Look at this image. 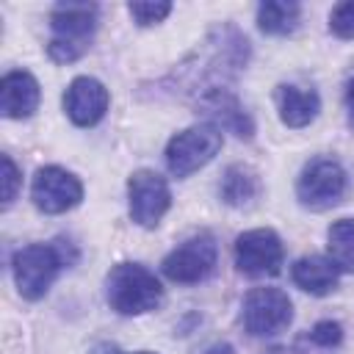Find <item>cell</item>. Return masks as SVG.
<instances>
[{"label":"cell","instance_id":"1","mask_svg":"<svg viewBox=\"0 0 354 354\" xmlns=\"http://www.w3.org/2000/svg\"><path fill=\"white\" fill-rule=\"evenodd\" d=\"M75 260H77V252L64 238L53 243H28L17 249L11 257V274L19 296L28 301L41 299L55 282V277L61 274V268L72 266Z\"/></svg>","mask_w":354,"mask_h":354},{"label":"cell","instance_id":"2","mask_svg":"<svg viewBox=\"0 0 354 354\" xmlns=\"http://www.w3.org/2000/svg\"><path fill=\"white\" fill-rule=\"evenodd\" d=\"M50 44L47 55L55 64H72L83 58L91 47L97 30V6L94 3H58L50 11Z\"/></svg>","mask_w":354,"mask_h":354},{"label":"cell","instance_id":"3","mask_svg":"<svg viewBox=\"0 0 354 354\" xmlns=\"http://www.w3.org/2000/svg\"><path fill=\"white\" fill-rule=\"evenodd\" d=\"M105 299L119 315H144L163 301V288L147 266L119 263L105 277Z\"/></svg>","mask_w":354,"mask_h":354},{"label":"cell","instance_id":"4","mask_svg":"<svg viewBox=\"0 0 354 354\" xmlns=\"http://www.w3.org/2000/svg\"><path fill=\"white\" fill-rule=\"evenodd\" d=\"M221 144H224V136L216 124L210 122L191 124L177 136H171V141L166 144V166L177 180H183L199 171L205 163H210L218 155Z\"/></svg>","mask_w":354,"mask_h":354},{"label":"cell","instance_id":"5","mask_svg":"<svg viewBox=\"0 0 354 354\" xmlns=\"http://www.w3.org/2000/svg\"><path fill=\"white\" fill-rule=\"evenodd\" d=\"M346 185H348L346 169L335 158H315L301 169L299 183H296V196L301 207L321 213V210L335 207L343 199Z\"/></svg>","mask_w":354,"mask_h":354},{"label":"cell","instance_id":"6","mask_svg":"<svg viewBox=\"0 0 354 354\" xmlns=\"http://www.w3.org/2000/svg\"><path fill=\"white\" fill-rule=\"evenodd\" d=\"M216 263H218V246H216L213 235L199 232V235H191L188 241H183L180 246H174L163 257L160 268L171 282L194 285V282L207 279L216 271Z\"/></svg>","mask_w":354,"mask_h":354},{"label":"cell","instance_id":"7","mask_svg":"<svg viewBox=\"0 0 354 354\" xmlns=\"http://www.w3.org/2000/svg\"><path fill=\"white\" fill-rule=\"evenodd\" d=\"M243 329L254 337L277 335L293 321V301L282 288H252L241 307Z\"/></svg>","mask_w":354,"mask_h":354},{"label":"cell","instance_id":"8","mask_svg":"<svg viewBox=\"0 0 354 354\" xmlns=\"http://www.w3.org/2000/svg\"><path fill=\"white\" fill-rule=\"evenodd\" d=\"M127 205H130V218L138 227H158L166 210L171 207V191L169 183L152 171V169H138L127 180Z\"/></svg>","mask_w":354,"mask_h":354},{"label":"cell","instance_id":"9","mask_svg":"<svg viewBox=\"0 0 354 354\" xmlns=\"http://www.w3.org/2000/svg\"><path fill=\"white\" fill-rule=\"evenodd\" d=\"M285 260V246L279 235L268 227L246 230L235 238V266L246 277H274Z\"/></svg>","mask_w":354,"mask_h":354},{"label":"cell","instance_id":"10","mask_svg":"<svg viewBox=\"0 0 354 354\" xmlns=\"http://www.w3.org/2000/svg\"><path fill=\"white\" fill-rule=\"evenodd\" d=\"M30 199L41 213L58 216L80 205L83 183L61 166H41L30 183Z\"/></svg>","mask_w":354,"mask_h":354},{"label":"cell","instance_id":"11","mask_svg":"<svg viewBox=\"0 0 354 354\" xmlns=\"http://www.w3.org/2000/svg\"><path fill=\"white\" fill-rule=\"evenodd\" d=\"M108 105H111L108 88L88 75L75 77L64 91V111L77 127H94L97 122H102V116L108 113Z\"/></svg>","mask_w":354,"mask_h":354},{"label":"cell","instance_id":"12","mask_svg":"<svg viewBox=\"0 0 354 354\" xmlns=\"http://www.w3.org/2000/svg\"><path fill=\"white\" fill-rule=\"evenodd\" d=\"M196 108L210 119V124H216L218 130H230L238 138H252L254 124L249 119V113L243 111V105L238 102V97L230 88H213L207 94H199Z\"/></svg>","mask_w":354,"mask_h":354},{"label":"cell","instance_id":"13","mask_svg":"<svg viewBox=\"0 0 354 354\" xmlns=\"http://www.w3.org/2000/svg\"><path fill=\"white\" fill-rule=\"evenodd\" d=\"M41 91L39 83L30 72L25 69H14L3 75L0 83V111L6 119H28L33 116V111L39 108Z\"/></svg>","mask_w":354,"mask_h":354},{"label":"cell","instance_id":"14","mask_svg":"<svg viewBox=\"0 0 354 354\" xmlns=\"http://www.w3.org/2000/svg\"><path fill=\"white\" fill-rule=\"evenodd\" d=\"M277 105H279V119L288 127H307L310 122H315L321 111V97L315 88L285 83L277 88Z\"/></svg>","mask_w":354,"mask_h":354},{"label":"cell","instance_id":"15","mask_svg":"<svg viewBox=\"0 0 354 354\" xmlns=\"http://www.w3.org/2000/svg\"><path fill=\"white\" fill-rule=\"evenodd\" d=\"M290 277L293 282L313 293V296H326L337 288V277L340 271L335 268V263L324 254H310V257H299L293 266H290Z\"/></svg>","mask_w":354,"mask_h":354},{"label":"cell","instance_id":"16","mask_svg":"<svg viewBox=\"0 0 354 354\" xmlns=\"http://www.w3.org/2000/svg\"><path fill=\"white\" fill-rule=\"evenodd\" d=\"M218 191H221V199H224L227 205L243 207V205H249V202L260 194V180H257V174H254L249 166L232 163V166L224 171Z\"/></svg>","mask_w":354,"mask_h":354},{"label":"cell","instance_id":"17","mask_svg":"<svg viewBox=\"0 0 354 354\" xmlns=\"http://www.w3.org/2000/svg\"><path fill=\"white\" fill-rule=\"evenodd\" d=\"M299 14H301L299 3L268 0V3H260V8H257V28L268 36H288L296 30Z\"/></svg>","mask_w":354,"mask_h":354},{"label":"cell","instance_id":"18","mask_svg":"<svg viewBox=\"0 0 354 354\" xmlns=\"http://www.w3.org/2000/svg\"><path fill=\"white\" fill-rule=\"evenodd\" d=\"M326 254L337 271H354V218H340L326 230Z\"/></svg>","mask_w":354,"mask_h":354},{"label":"cell","instance_id":"19","mask_svg":"<svg viewBox=\"0 0 354 354\" xmlns=\"http://www.w3.org/2000/svg\"><path fill=\"white\" fill-rule=\"evenodd\" d=\"M127 11H130V17H133L141 28H147V25L163 22V19L169 17V11H171V3H130Z\"/></svg>","mask_w":354,"mask_h":354},{"label":"cell","instance_id":"20","mask_svg":"<svg viewBox=\"0 0 354 354\" xmlns=\"http://www.w3.org/2000/svg\"><path fill=\"white\" fill-rule=\"evenodd\" d=\"M307 337L318 348H337L343 343V326L337 321H318Z\"/></svg>","mask_w":354,"mask_h":354},{"label":"cell","instance_id":"21","mask_svg":"<svg viewBox=\"0 0 354 354\" xmlns=\"http://www.w3.org/2000/svg\"><path fill=\"white\" fill-rule=\"evenodd\" d=\"M329 30L337 39H354V3H337L329 14Z\"/></svg>","mask_w":354,"mask_h":354},{"label":"cell","instance_id":"22","mask_svg":"<svg viewBox=\"0 0 354 354\" xmlns=\"http://www.w3.org/2000/svg\"><path fill=\"white\" fill-rule=\"evenodd\" d=\"M19 169L11 160V155H3V205H11L19 191Z\"/></svg>","mask_w":354,"mask_h":354},{"label":"cell","instance_id":"23","mask_svg":"<svg viewBox=\"0 0 354 354\" xmlns=\"http://www.w3.org/2000/svg\"><path fill=\"white\" fill-rule=\"evenodd\" d=\"M346 111H348V122H351V127H354V77L346 83Z\"/></svg>","mask_w":354,"mask_h":354},{"label":"cell","instance_id":"24","mask_svg":"<svg viewBox=\"0 0 354 354\" xmlns=\"http://www.w3.org/2000/svg\"><path fill=\"white\" fill-rule=\"evenodd\" d=\"M205 354H235V348H232L230 343H213Z\"/></svg>","mask_w":354,"mask_h":354},{"label":"cell","instance_id":"25","mask_svg":"<svg viewBox=\"0 0 354 354\" xmlns=\"http://www.w3.org/2000/svg\"><path fill=\"white\" fill-rule=\"evenodd\" d=\"M94 354H122V351H119L116 346H100V348H97Z\"/></svg>","mask_w":354,"mask_h":354},{"label":"cell","instance_id":"26","mask_svg":"<svg viewBox=\"0 0 354 354\" xmlns=\"http://www.w3.org/2000/svg\"><path fill=\"white\" fill-rule=\"evenodd\" d=\"M263 354H285V348H282V346H271V348L263 351Z\"/></svg>","mask_w":354,"mask_h":354},{"label":"cell","instance_id":"27","mask_svg":"<svg viewBox=\"0 0 354 354\" xmlns=\"http://www.w3.org/2000/svg\"><path fill=\"white\" fill-rule=\"evenodd\" d=\"M136 354H155V351H136Z\"/></svg>","mask_w":354,"mask_h":354}]
</instances>
